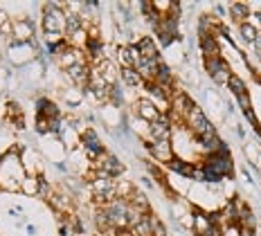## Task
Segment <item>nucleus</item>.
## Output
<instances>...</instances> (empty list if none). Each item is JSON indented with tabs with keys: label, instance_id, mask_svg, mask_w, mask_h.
<instances>
[{
	"label": "nucleus",
	"instance_id": "nucleus-1",
	"mask_svg": "<svg viewBox=\"0 0 261 236\" xmlns=\"http://www.w3.org/2000/svg\"><path fill=\"white\" fill-rule=\"evenodd\" d=\"M185 119H187V124L192 126V128H194L196 133L200 135V137H203V135H207V133H212V130H214V128H212V124L207 122V119H205V115L200 113V108H198V106H194Z\"/></svg>",
	"mask_w": 261,
	"mask_h": 236
},
{
	"label": "nucleus",
	"instance_id": "nucleus-2",
	"mask_svg": "<svg viewBox=\"0 0 261 236\" xmlns=\"http://www.w3.org/2000/svg\"><path fill=\"white\" fill-rule=\"evenodd\" d=\"M151 153H153V158L155 160H160V162H171L173 158H171V144H169V140H155L153 144L149 146Z\"/></svg>",
	"mask_w": 261,
	"mask_h": 236
},
{
	"label": "nucleus",
	"instance_id": "nucleus-3",
	"mask_svg": "<svg viewBox=\"0 0 261 236\" xmlns=\"http://www.w3.org/2000/svg\"><path fill=\"white\" fill-rule=\"evenodd\" d=\"M138 113L142 115V117L146 119V122H151V124H155L158 119L162 117L160 111H158V108H155V103H153V101H146V99L138 103Z\"/></svg>",
	"mask_w": 261,
	"mask_h": 236
},
{
	"label": "nucleus",
	"instance_id": "nucleus-4",
	"mask_svg": "<svg viewBox=\"0 0 261 236\" xmlns=\"http://www.w3.org/2000/svg\"><path fill=\"white\" fill-rule=\"evenodd\" d=\"M151 135L155 140H169V122H167V117H160L155 124H151Z\"/></svg>",
	"mask_w": 261,
	"mask_h": 236
},
{
	"label": "nucleus",
	"instance_id": "nucleus-5",
	"mask_svg": "<svg viewBox=\"0 0 261 236\" xmlns=\"http://www.w3.org/2000/svg\"><path fill=\"white\" fill-rule=\"evenodd\" d=\"M200 45H203V50H205V54H207V59H216V57H219V45H216V41L210 34L200 36Z\"/></svg>",
	"mask_w": 261,
	"mask_h": 236
},
{
	"label": "nucleus",
	"instance_id": "nucleus-6",
	"mask_svg": "<svg viewBox=\"0 0 261 236\" xmlns=\"http://www.w3.org/2000/svg\"><path fill=\"white\" fill-rule=\"evenodd\" d=\"M138 50H140V54H142V59H158L155 45H153V41H151V38H142V41H140V45H138Z\"/></svg>",
	"mask_w": 261,
	"mask_h": 236
},
{
	"label": "nucleus",
	"instance_id": "nucleus-7",
	"mask_svg": "<svg viewBox=\"0 0 261 236\" xmlns=\"http://www.w3.org/2000/svg\"><path fill=\"white\" fill-rule=\"evenodd\" d=\"M169 167L173 169V171H178V173L187 175V178H194V173H196V169L192 167V164L180 162V160H171V162H169Z\"/></svg>",
	"mask_w": 261,
	"mask_h": 236
},
{
	"label": "nucleus",
	"instance_id": "nucleus-8",
	"mask_svg": "<svg viewBox=\"0 0 261 236\" xmlns=\"http://www.w3.org/2000/svg\"><path fill=\"white\" fill-rule=\"evenodd\" d=\"M45 32H50V34H54V32H59L63 27V20L59 18V14H47L45 16Z\"/></svg>",
	"mask_w": 261,
	"mask_h": 236
},
{
	"label": "nucleus",
	"instance_id": "nucleus-9",
	"mask_svg": "<svg viewBox=\"0 0 261 236\" xmlns=\"http://www.w3.org/2000/svg\"><path fill=\"white\" fill-rule=\"evenodd\" d=\"M122 76H124V81H126L128 86H138L140 81H142V76H140V72L135 68H124L122 70Z\"/></svg>",
	"mask_w": 261,
	"mask_h": 236
},
{
	"label": "nucleus",
	"instance_id": "nucleus-10",
	"mask_svg": "<svg viewBox=\"0 0 261 236\" xmlns=\"http://www.w3.org/2000/svg\"><path fill=\"white\" fill-rule=\"evenodd\" d=\"M241 36L246 38V41H250V43H257V38H259V32H257V27H254V25H250V23H243V25H241Z\"/></svg>",
	"mask_w": 261,
	"mask_h": 236
},
{
	"label": "nucleus",
	"instance_id": "nucleus-11",
	"mask_svg": "<svg viewBox=\"0 0 261 236\" xmlns=\"http://www.w3.org/2000/svg\"><path fill=\"white\" fill-rule=\"evenodd\" d=\"M232 14H234V18L243 25V23H246V18H248V5L234 3V5H232Z\"/></svg>",
	"mask_w": 261,
	"mask_h": 236
},
{
	"label": "nucleus",
	"instance_id": "nucleus-12",
	"mask_svg": "<svg viewBox=\"0 0 261 236\" xmlns=\"http://www.w3.org/2000/svg\"><path fill=\"white\" fill-rule=\"evenodd\" d=\"M70 76H72L74 81H79V84H84V81L88 79V70H86L84 65H70Z\"/></svg>",
	"mask_w": 261,
	"mask_h": 236
},
{
	"label": "nucleus",
	"instance_id": "nucleus-13",
	"mask_svg": "<svg viewBox=\"0 0 261 236\" xmlns=\"http://www.w3.org/2000/svg\"><path fill=\"white\" fill-rule=\"evenodd\" d=\"M84 140H86V146H88L90 153H95V155H97V153H101V146H99V142H97L95 133H90V130H88V133L84 135Z\"/></svg>",
	"mask_w": 261,
	"mask_h": 236
},
{
	"label": "nucleus",
	"instance_id": "nucleus-14",
	"mask_svg": "<svg viewBox=\"0 0 261 236\" xmlns=\"http://www.w3.org/2000/svg\"><path fill=\"white\" fill-rule=\"evenodd\" d=\"M227 86L232 88V92H234L237 97H243V95H248V92H246V86H243V81L239 79V76H232V79H230V84H227Z\"/></svg>",
	"mask_w": 261,
	"mask_h": 236
},
{
	"label": "nucleus",
	"instance_id": "nucleus-15",
	"mask_svg": "<svg viewBox=\"0 0 261 236\" xmlns=\"http://www.w3.org/2000/svg\"><path fill=\"white\" fill-rule=\"evenodd\" d=\"M239 103H241V108H243V111H250V97L248 95H243V97H239Z\"/></svg>",
	"mask_w": 261,
	"mask_h": 236
}]
</instances>
